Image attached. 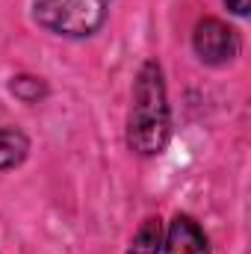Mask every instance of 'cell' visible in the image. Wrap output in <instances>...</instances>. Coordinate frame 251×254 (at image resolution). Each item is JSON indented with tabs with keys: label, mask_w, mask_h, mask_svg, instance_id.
<instances>
[{
	"label": "cell",
	"mask_w": 251,
	"mask_h": 254,
	"mask_svg": "<svg viewBox=\"0 0 251 254\" xmlns=\"http://www.w3.org/2000/svg\"><path fill=\"white\" fill-rule=\"evenodd\" d=\"M172 139V110L160 63L148 60L139 68L127 116V148L139 157H157Z\"/></svg>",
	"instance_id": "1"
},
{
	"label": "cell",
	"mask_w": 251,
	"mask_h": 254,
	"mask_svg": "<svg viewBox=\"0 0 251 254\" xmlns=\"http://www.w3.org/2000/svg\"><path fill=\"white\" fill-rule=\"evenodd\" d=\"M113 0H39L36 24L63 39H89L110 18Z\"/></svg>",
	"instance_id": "2"
},
{
	"label": "cell",
	"mask_w": 251,
	"mask_h": 254,
	"mask_svg": "<svg viewBox=\"0 0 251 254\" xmlns=\"http://www.w3.org/2000/svg\"><path fill=\"white\" fill-rule=\"evenodd\" d=\"M192 48H195L201 63L228 65L240 57L243 42H240V33L231 24H225L219 18H204V21H198V27L192 33Z\"/></svg>",
	"instance_id": "3"
},
{
	"label": "cell",
	"mask_w": 251,
	"mask_h": 254,
	"mask_svg": "<svg viewBox=\"0 0 251 254\" xmlns=\"http://www.w3.org/2000/svg\"><path fill=\"white\" fill-rule=\"evenodd\" d=\"M163 249L166 254H210V243L192 216L178 213L163 237Z\"/></svg>",
	"instance_id": "4"
},
{
	"label": "cell",
	"mask_w": 251,
	"mask_h": 254,
	"mask_svg": "<svg viewBox=\"0 0 251 254\" xmlns=\"http://www.w3.org/2000/svg\"><path fill=\"white\" fill-rule=\"evenodd\" d=\"M30 154V139L15 127H0V172L21 166Z\"/></svg>",
	"instance_id": "5"
},
{
	"label": "cell",
	"mask_w": 251,
	"mask_h": 254,
	"mask_svg": "<svg viewBox=\"0 0 251 254\" xmlns=\"http://www.w3.org/2000/svg\"><path fill=\"white\" fill-rule=\"evenodd\" d=\"M160 249H163V222H160V216H151L133 234L127 254H160Z\"/></svg>",
	"instance_id": "6"
},
{
	"label": "cell",
	"mask_w": 251,
	"mask_h": 254,
	"mask_svg": "<svg viewBox=\"0 0 251 254\" xmlns=\"http://www.w3.org/2000/svg\"><path fill=\"white\" fill-rule=\"evenodd\" d=\"M9 92H12L18 101H24V104H39V101L48 95V83H45L42 77H33V74H18V77H12V83H9Z\"/></svg>",
	"instance_id": "7"
},
{
	"label": "cell",
	"mask_w": 251,
	"mask_h": 254,
	"mask_svg": "<svg viewBox=\"0 0 251 254\" xmlns=\"http://www.w3.org/2000/svg\"><path fill=\"white\" fill-rule=\"evenodd\" d=\"M225 3H228V9L234 15H249V9H251V0H225Z\"/></svg>",
	"instance_id": "8"
}]
</instances>
